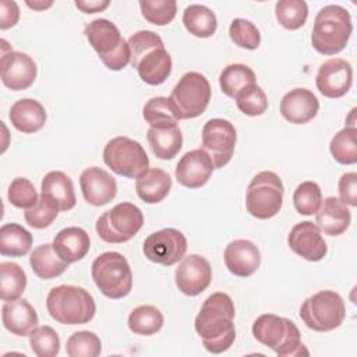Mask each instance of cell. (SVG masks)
<instances>
[{
	"label": "cell",
	"instance_id": "6da1fadb",
	"mask_svg": "<svg viewBox=\"0 0 357 357\" xmlns=\"http://www.w3.org/2000/svg\"><path fill=\"white\" fill-rule=\"evenodd\" d=\"M234 303L223 291L208 296L195 317V331L206 351L220 354L230 349L236 339Z\"/></svg>",
	"mask_w": 357,
	"mask_h": 357
},
{
	"label": "cell",
	"instance_id": "7a4b0ae2",
	"mask_svg": "<svg viewBox=\"0 0 357 357\" xmlns=\"http://www.w3.org/2000/svg\"><path fill=\"white\" fill-rule=\"evenodd\" d=\"M130 64L148 85L163 84L172 73V57L162 38L148 29L138 31L127 40Z\"/></svg>",
	"mask_w": 357,
	"mask_h": 357
},
{
	"label": "cell",
	"instance_id": "3957f363",
	"mask_svg": "<svg viewBox=\"0 0 357 357\" xmlns=\"http://www.w3.org/2000/svg\"><path fill=\"white\" fill-rule=\"evenodd\" d=\"M353 32L350 13L337 4L322 7L312 25L311 45L325 56H332L342 52Z\"/></svg>",
	"mask_w": 357,
	"mask_h": 357
},
{
	"label": "cell",
	"instance_id": "277c9868",
	"mask_svg": "<svg viewBox=\"0 0 357 357\" xmlns=\"http://www.w3.org/2000/svg\"><path fill=\"white\" fill-rule=\"evenodd\" d=\"M49 315L63 325H82L92 321L96 304L92 294L79 286L60 284L46 297Z\"/></svg>",
	"mask_w": 357,
	"mask_h": 357
},
{
	"label": "cell",
	"instance_id": "5b68a950",
	"mask_svg": "<svg viewBox=\"0 0 357 357\" xmlns=\"http://www.w3.org/2000/svg\"><path fill=\"white\" fill-rule=\"evenodd\" d=\"M252 335L257 342L269 347L280 357L308 354L301 343L298 328L289 318L275 314H262L252 324Z\"/></svg>",
	"mask_w": 357,
	"mask_h": 357
},
{
	"label": "cell",
	"instance_id": "8992f818",
	"mask_svg": "<svg viewBox=\"0 0 357 357\" xmlns=\"http://www.w3.org/2000/svg\"><path fill=\"white\" fill-rule=\"evenodd\" d=\"M91 275L103 296L120 300L132 289V272L127 258L117 251H106L95 258Z\"/></svg>",
	"mask_w": 357,
	"mask_h": 357
},
{
	"label": "cell",
	"instance_id": "52a82bcc",
	"mask_svg": "<svg viewBox=\"0 0 357 357\" xmlns=\"http://www.w3.org/2000/svg\"><path fill=\"white\" fill-rule=\"evenodd\" d=\"M84 33L109 70L120 71L130 63L128 42L124 40L119 28L112 21L96 18L85 26Z\"/></svg>",
	"mask_w": 357,
	"mask_h": 357
},
{
	"label": "cell",
	"instance_id": "ba28073f",
	"mask_svg": "<svg viewBox=\"0 0 357 357\" xmlns=\"http://www.w3.org/2000/svg\"><path fill=\"white\" fill-rule=\"evenodd\" d=\"M211 100V84L205 75L197 71L185 73L173 86L169 103L177 120H188L201 116Z\"/></svg>",
	"mask_w": 357,
	"mask_h": 357
},
{
	"label": "cell",
	"instance_id": "9c48e42d",
	"mask_svg": "<svg viewBox=\"0 0 357 357\" xmlns=\"http://www.w3.org/2000/svg\"><path fill=\"white\" fill-rule=\"evenodd\" d=\"M283 195L282 178L271 170L259 172L252 177L245 191L247 212L257 219H271L282 209Z\"/></svg>",
	"mask_w": 357,
	"mask_h": 357
},
{
	"label": "cell",
	"instance_id": "30bf717a",
	"mask_svg": "<svg viewBox=\"0 0 357 357\" xmlns=\"http://www.w3.org/2000/svg\"><path fill=\"white\" fill-rule=\"evenodd\" d=\"M298 314L307 328L315 332H329L343 324L346 305L336 291L321 290L304 300Z\"/></svg>",
	"mask_w": 357,
	"mask_h": 357
},
{
	"label": "cell",
	"instance_id": "8fae6325",
	"mask_svg": "<svg viewBox=\"0 0 357 357\" xmlns=\"http://www.w3.org/2000/svg\"><path fill=\"white\" fill-rule=\"evenodd\" d=\"M142 225L141 209L131 202H120L98 218L95 229L103 241L121 244L131 240Z\"/></svg>",
	"mask_w": 357,
	"mask_h": 357
},
{
	"label": "cell",
	"instance_id": "7c38bea8",
	"mask_svg": "<svg viewBox=\"0 0 357 357\" xmlns=\"http://www.w3.org/2000/svg\"><path fill=\"white\" fill-rule=\"evenodd\" d=\"M103 162L119 176L138 178L149 169V159L144 146L128 137L112 138L103 149Z\"/></svg>",
	"mask_w": 357,
	"mask_h": 357
},
{
	"label": "cell",
	"instance_id": "4fadbf2b",
	"mask_svg": "<svg viewBox=\"0 0 357 357\" xmlns=\"http://www.w3.org/2000/svg\"><path fill=\"white\" fill-rule=\"evenodd\" d=\"M236 141V128L229 120L211 119L202 127L201 149L208 153L215 169H220L231 160Z\"/></svg>",
	"mask_w": 357,
	"mask_h": 357
},
{
	"label": "cell",
	"instance_id": "5bb4252c",
	"mask_svg": "<svg viewBox=\"0 0 357 357\" xmlns=\"http://www.w3.org/2000/svg\"><path fill=\"white\" fill-rule=\"evenodd\" d=\"M144 255L159 265L172 266L184 258L187 251L185 236L173 227L151 233L142 245Z\"/></svg>",
	"mask_w": 357,
	"mask_h": 357
},
{
	"label": "cell",
	"instance_id": "9a60e30c",
	"mask_svg": "<svg viewBox=\"0 0 357 357\" xmlns=\"http://www.w3.org/2000/svg\"><path fill=\"white\" fill-rule=\"evenodd\" d=\"M38 67L33 59L24 53L10 49L1 52L0 57V78L4 86L11 91H24L36 79Z\"/></svg>",
	"mask_w": 357,
	"mask_h": 357
},
{
	"label": "cell",
	"instance_id": "2e32d148",
	"mask_svg": "<svg viewBox=\"0 0 357 357\" xmlns=\"http://www.w3.org/2000/svg\"><path fill=\"white\" fill-rule=\"evenodd\" d=\"M353 84L351 64L344 59H329L324 61L317 73V89L329 99L344 96Z\"/></svg>",
	"mask_w": 357,
	"mask_h": 357
},
{
	"label": "cell",
	"instance_id": "e0dca14e",
	"mask_svg": "<svg viewBox=\"0 0 357 357\" xmlns=\"http://www.w3.org/2000/svg\"><path fill=\"white\" fill-rule=\"evenodd\" d=\"M176 286L185 296H198L211 284L212 268L206 258L190 254L181 259L174 273Z\"/></svg>",
	"mask_w": 357,
	"mask_h": 357
},
{
	"label": "cell",
	"instance_id": "ac0fdd59",
	"mask_svg": "<svg viewBox=\"0 0 357 357\" xmlns=\"http://www.w3.org/2000/svg\"><path fill=\"white\" fill-rule=\"evenodd\" d=\"M287 244L294 254L311 262L324 259L328 252L322 231L310 220L300 222L291 227L287 236Z\"/></svg>",
	"mask_w": 357,
	"mask_h": 357
},
{
	"label": "cell",
	"instance_id": "d6986e66",
	"mask_svg": "<svg viewBox=\"0 0 357 357\" xmlns=\"http://www.w3.org/2000/svg\"><path fill=\"white\" fill-rule=\"evenodd\" d=\"M79 185L84 199L93 206L109 204L117 194V183L114 177L98 166L86 167L81 173Z\"/></svg>",
	"mask_w": 357,
	"mask_h": 357
},
{
	"label": "cell",
	"instance_id": "ffe728a7",
	"mask_svg": "<svg viewBox=\"0 0 357 357\" xmlns=\"http://www.w3.org/2000/svg\"><path fill=\"white\" fill-rule=\"evenodd\" d=\"M213 163L201 148L185 152L178 160L174 176L178 184L187 188H199L208 183L213 172Z\"/></svg>",
	"mask_w": 357,
	"mask_h": 357
},
{
	"label": "cell",
	"instance_id": "44dd1931",
	"mask_svg": "<svg viewBox=\"0 0 357 357\" xmlns=\"http://www.w3.org/2000/svg\"><path fill=\"white\" fill-rule=\"evenodd\" d=\"M223 259L230 273L238 278H248L259 268L261 252L252 241L237 238L226 245Z\"/></svg>",
	"mask_w": 357,
	"mask_h": 357
},
{
	"label": "cell",
	"instance_id": "7402d4cb",
	"mask_svg": "<svg viewBox=\"0 0 357 357\" xmlns=\"http://www.w3.org/2000/svg\"><path fill=\"white\" fill-rule=\"evenodd\" d=\"M319 110L318 98L307 88H294L283 95L280 100V114L293 124L311 121Z\"/></svg>",
	"mask_w": 357,
	"mask_h": 357
},
{
	"label": "cell",
	"instance_id": "603a6c76",
	"mask_svg": "<svg viewBox=\"0 0 357 357\" xmlns=\"http://www.w3.org/2000/svg\"><path fill=\"white\" fill-rule=\"evenodd\" d=\"M40 197L59 212L70 211L77 204L73 180L60 170H52L45 174L40 183Z\"/></svg>",
	"mask_w": 357,
	"mask_h": 357
},
{
	"label": "cell",
	"instance_id": "cb8c5ba5",
	"mask_svg": "<svg viewBox=\"0 0 357 357\" xmlns=\"http://www.w3.org/2000/svg\"><path fill=\"white\" fill-rule=\"evenodd\" d=\"M3 326L15 336H28L39 324L35 308L24 298L6 301L1 307Z\"/></svg>",
	"mask_w": 357,
	"mask_h": 357
},
{
	"label": "cell",
	"instance_id": "d4e9b609",
	"mask_svg": "<svg viewBox=\"0 0 357 357\" xmlns=\"http://www.w3.org/2000/svg\"><path fill=\"white\" fill-rule=\"evenodd\" d=\"M351 223V213L346 204L336 197H326L317 212L315 225L328 236H340Z\"/></svg>",
	"mask_w": 357,
	"mask_h": 357
},
{
	"label": "cell",
	"instance_id": "484cf974",
	"mask_svg": "<svg viewBox=\"0 0 357 357\" xmlns=\"http://www.w3.org/2000/svg\"><path fill=\"white\" fill-rule=\"evenodd\" d=\"M52 245L63 261L73 264L81 261L88 254L91 248V238L82 227L70 226L61 229L54 236Z\"/></svg>",
	"mask_w": 357,
	"mask_h": 357
},
{
	"label": "cell",
	"instance_id": "4316f807",
	"mask_svg": "<svg viewBox=\"0 0 357 357\" xmlns=\"http://www.w3.org/2000/svg\"><path fill=\"white\" fill-rule=\"evenodd\" d=\"M13 127L24 134H33L46 123V112L40 102L31 98H24L13 103L10 113Z\"/></svg>",
	"mask_w": 357,
	"mask_h": 357
},
{
	"label": "cell",
	"instance_id": "83f0119b",
	"mask_svg": "<svg viewBox=\"0 0 357 357\" xmlns=\"http://www.w3.org/2000/svg\"><path fill=\"white\" fill-rule=\"evenodd\" d=\"M172 188V177L159 167L148 169L135 178L137 195L146 204H158L163 201Z\"/></svg>",
	"mask_w": 357,
	"mask_h": 357
},
{
	"label": "cell",
	"instance_id": "f1b7e54d",
	"mask_svg": "<svg viewBox=\"0 0 357 357\" xmlns=\"http://www.w3.org/2000/svg\"><path fill=\"white\" fill-rule=\"evenodd\" d=\"M146 139L152 153L163 160L173 159L183 146V134L178 126L163 128L149 127L146 131Z\"/></svg>",
	"mask_w": 357,
	"mask_h": 357
},
{
	"label": "cell",
	"instance_id": "f546056e",
	"mask_svg": "<svg viewBox=\"0 0 357 357\" xmlns=\"http://www.w3.org/2000/svg\"><path fill=\"white\" fill-rule=\"evenodd\" d=\"M29 265L33 273L40 279H54L66 272L70 264L63 261L52 244H40L29 255Z\"/></svg>",
	"mask_w": 357,
	"mask_h": 357
},
{
	"label": "cell",
	"instance_id": "4dcf8cb0",
	"mask_svg": "<svg viewBox=\"0 0 357 357\" xmlns=\"http://www.w3.org/2000/svg\"><path fill=\"white\" fill-rule=\"evenodd\" d=\"M32 234L18 223H4L0 229V254L24 257L32 247Z\"/></svg>",
	"mask_w": 357,
	"mask_h": 357
},
{
	"label": "cell",
	"instance_id": "1f68e13d",
	"mask_svg": "<svg viewBox=\"0 0 357 357\" xmlns=\"http://www.w3.org/2000/svg\"><path fill=\"white\" fill-rule=\"evenodd\" d=\"M185 29L197 38H211L218 28L215 13L202 4H190L183 13Z\"/></svg>",
	"mask_w": 357,
	"mask_h": 357
},
{
	"label": "cell",
	"instance_id": "d6a6232c",
	"mask_svg": "<svg viewBox=\"0 0 357 357\" xmlns=\"http://www.w3.org/2000/svg\"><path fill=\"white\" fill-rule=\"evenodd\" d=\"M257 84L255 73L245 64L233 63L226 66L219 75V85L222 92L234 99L243 89Z\"/></svg>",
	"mask_w": 357,
	"mask_h": 357
},
{
	"label": "cell",
	"instance_id": "836d02e7",
	"mask_svg": "<svg viewBox=\"0 0 357 357\" xmlns=\"http://www.w3.org/2000/svg\"><path fill=\"white\" fill-rule=\"evenodd\" d=\"M163 322L165 318L160 310L149 304L135 307L128 315L130 331L141 336H149L159 332L163 326Z\"/></svg>",
	"mask_w": 357,
	"mask_h": 357
},
{
	"label": "cell",
	"instance_id": "e575fe53",
	"mask_svg": "<svg viewBox=\"0 0 357 357\" xmlns=\"http://www.w3.org/2000/svg\"><path fill=\"white\" fill-rule=\"evenodd\" d=\"M26 287V275L15 262L0 264V297L3 301H13L21 297Z\"/></svg>",
	"mask_w": 357,
	"mask_h": 357
},
{
	"label": "cell",
	"instance_id": "d590c367",
	"mask_svg": "<svg viewBox=\"0 0 357 357\" xmlns=\"http://www.w3.org/2000/svg\"><path fill=\"white\" fill-rule=\"evenodd\" d=\"M357 128L346 126L337 131L329 144L333 159L340 165H354L357 162Z\"/></svg>",
	"mask_w": 357,
	"mask_h": 357
},
{
	"label": "cell",
	"instance_id": "8d00e7d4",
	"mask_svg": "<svg viewBox=\"0 0 357 357\" xmlns=\"http://www.w3.org/2000/svg\"><path fill=\"white\" fill-rule=\"evenodd\" d=\"M275 15L283 28L296 31L305 24L308 6L304 0H280L275 4Z\"/></svg>",
	"mask_w": 357,
	"mask_h": 357
},
{
	"label": "cell",
	"instance_id": "74e56055",
	"mask_svg": "<svg viewBox=\"0 0 357 357\" xmlns=\"http://www.w3.org/2000/svg\"><path fill=\"white\" fill-rule=\"evenodd\" d=\"M142 116L145 121L155 128H163V127H172L177 126L178 120L172 112L169 98L166 96H155L151 98L142 109Z\"/></svg>",
	"mask_w": 357,
	"mask_h": 357
},
{
	"label": "cell",
	"instance_id": "f35d334b",
	"mask_svg": "<svg viewBox=\"0 0 357 357\" xmlns=\"http://www.w3.org/2000/svg\"><path fill=\"white\" fill-rule=\"evenodd\" d=\"M102 351L99 336L89 331L74 332L66 343V353L70 357H98Z\"/></svg>",
	"mask_w": 357,
	"mask_h": 357
},
{
	"label": "cell",
	"instance_id": "ab89813d",
	"mask_svg": "<svg viewBox=\"0 0 357 357\" xmlns=\"http://www.w3.org/2000/svg\"><path fill=\"white\" fill-rule=\"evenodd\" d=\"M322 202V192L315 181L300 183L293 194V204L300 215L310 216L318 212Z\"/></svg>",
	"mask_w": 357,
	"mask_h": 357
},
{
	"label": "cell",
	"instance_id": "60d3db41",
	"mask_svg": "<svg viewBox=\"0 0 357 357\" xmlns=\"http://www.w3.org/2000/svg\"><path fill=\"white\" fill-rule=\"evenodd\" d=\"M28 337L31 350L38 357H54L60 351V337L49 325L36 326Z\"/></svg>",
	"mask_w": 357,
	"mask_h": 357
},
{
	"label": "cell",
	"instance_id": "b9f144b4",
	"mask_svg": "<svg viewBox=\"0 0 357 357\" xmlns=\"http://www.w3.org/2000/svg\"><path fill=\"white\" fill-rule=\"evenodd\" d=\"M139 8L142 17L153 25L170 24L177 13V3L174 0H141Z\"/></svg>",
	"mask_w": 357,
	"mask_h": 357
},
{
	"label": "cell",
	"instance_id": "7bdbcfd3",
	"mask_svg": "<svg viewBox=\"0 0 357 357\" xmlns=\"http://www.w3.org/2000/svg\"><path fill=\"white\" fill-rule=\"evenodd\" d=\"M236 105L241 113L245 116H261L268 109V98L264 92V89L258 85H250L245 89H243L236 98Z\"/></svg>",
	"mask_w": 357,
	"mask_h": 357
},
{
	"label": "cell",
	"instance_id": "ee69618b",
	"mask_svg": "<svg viewBox=\"0 0 357 357\" xmlns=\"http://www.w3.org/2000/svg\"><path fill=\"white\" fill-rule=\"evenodd\" d=\"M7 197L10 204L20 209H29L35 206L39 201L35 185L25 177H15L10 183Z\"/></svg>",
	"mask_w": 357,
	"mask_h": 357
},
{
	"label": "cell",
	"instance_id": "f6af8a7d",
	"mask_svg": "<svg viewBox=\"0 0 357 357\" xmlns=\"http://www.w3.org/2000/svg\"><path fill=\"white\" fill-rule=\"evenodd\" d=\"M229 36L238 47L254 50L261 43L258 28L245 18H234L229 26Z\"/></svg>",
	"mask_w": 357,
	"mask_h": 357
},
{
	"label": "cell",
	"instance_id": "bcb514c9",
	"mask_svg": "<svg viewBox=\"0 0 357 357\" xmlns=\"http://www.w3.org/2000/svg\"><path fill=\"white\" fill-rule=\"evenodd\" d=\"M57 213L59 211L54 206H52L46 199L39 197V201L35 206L25 209L24 218L31 227L45 229L54 222V219L57 218Z\"/></svg>",
	"mask_w": 357,
	"mask_h": 357
},
{
	"label": "cell",
	"instance_id": "7dc6e473",
	"mask_svg": "<svg viewBox=\"0 0 357 357\" xmlns=\"http://www.w3.org/2000/svg\"><path fill=\"white\" fill-rule=\"evenodd\" d=\"M339 199L350 206H357V174L354 172L343 173L337 183Z\"/></svg>",
	"mask_w": 357,
	"mask_h": 357
},
{
	"label": "cell",
	"instance_id": "c3c4849f",
	"mask_svg": "<svg viewBox=\"0 0 357 357\" xmlns=\"http://www.w3.org/2000/svg\"><path fill=\"white\" fill-rule=\"evenodd\" d=\"M20 20V8L13 0L0 1V28L8 29L14 26Z\"/></svg>",
	"mask_w": 357,
	"mask_h": 357
},
{
	"label": "cell",
	"instance_id": "681fc988",
	"mask_svg": "<svg viewBox=\"0 0 357 357\" xmlns=\"http://www.w3.org/2000/svg\"><path fill=\"white\" fill-rule=\"evenodd\" d=\"M75 7L79 8L85 14H93L103 11L106 7H109V0H75Z\"/></svg>",
	"mask_w": 357,
	"mask_h": 357
},
{
	"label": "cell",
	"instance_id": "f907efd6",
	"mask_svg": "<svg viewBox=\"0 0 357 357\" xmlns=\"http://www.w3.org/2000/svg\"><path fill=\"white\" fill-rule=\"evenodd\" d=\"M25 4L36 11H43L53 6V1H43V0H35V1H25Z\"/></svg>",
	"mask_w": 357,
	"mask_h": 357
}]
</instances>
